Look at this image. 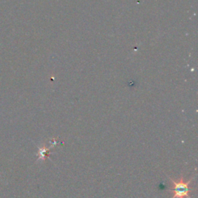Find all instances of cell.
<instances>
[{
    "mask_svg": "<svg viewBox=\"0 0 198 198\" xmlns=\"http://www.w3.org/2000/svg\"><path fill=\"white\" fill-rule=\"evenodd\" d=\"M53 146H52L50 148H46V146H45V144H43V146H42L41 148L39 149V152H38L39 159L43 160H46V159L48 157V152H49L50 149H51V148H52Z\"/></svg>",
    "mask_w": 198,
    "mask_h": 198,
    "instance_id": "obj_2",
    "label": "cell"
},
{
    "mask_svg": "<svg viewBox=\"0 0 198 198\" xmlns=\"http://www.w3.org/2000/svg\"><path fill=\"white\" fill-rule=\"evenodd\" d=\"M171 181V184L173 185L170 190H169V192H172L174 194L172 198H191L190 197L189 193L192 191V188L189 187L191 182L194 179V177L190 179L188 181L184 180V177L183 176L180 177L178 180H174L171 177H169Z\"/></svg>",
    "mask_w": 198,
    "mask_h": 198,
    "instance_id": "obj_1",
    "label": "cell"
}]
</instances>
